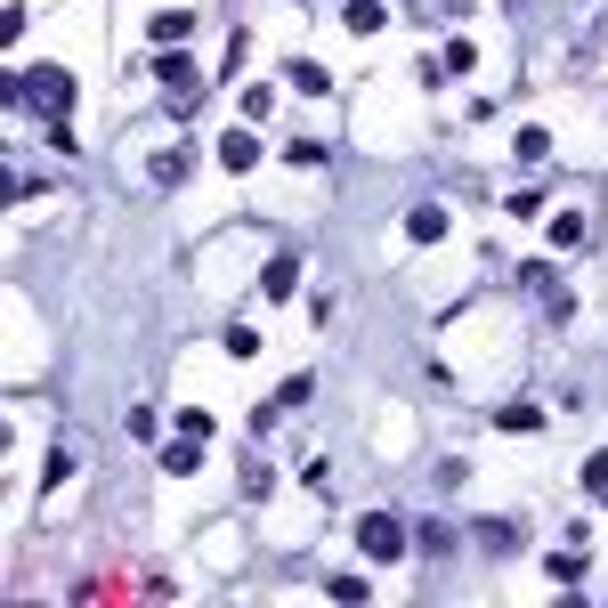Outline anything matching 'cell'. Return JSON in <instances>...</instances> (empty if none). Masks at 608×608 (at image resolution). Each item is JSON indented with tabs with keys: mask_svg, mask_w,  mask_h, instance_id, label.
<instances>
[{
	"mask_svg": "<svg viewBox=\"0 0 608 608\" xmlns=\"http://www.w3.org/2000/svg\"><path fill=\"white\" fill-rule=\"evenodd\" d=\"M495 423H503V430H511V438H528V430H543V406H528V397H519V406H503V414H495Z\"/></svg>",
	"mask_w": 608,
	"mask_h": 608,
	"instance_id": "13",
	"label": "cell"
},
{
	"mask_svg": "<svg viewBox=\"0 0 608 608\" xmlns=\"http://www.w3.org/2000/svg\"><path fill=\"white\" fill-rule=\"evenodd\" d=\"M155 81H162V106H171V114H187L203 98V66H195V57H179V49H162Z\"/></svg>",
	"mask_w": 608,
	"mask_h": 608,
	"instance_id": "2",
	"label": "cell"
},
{
	"mask_svg": "<svg viewBox=\"0 0 608 608\" xmlns=\"http://www.w3.org/2000/svg\"><path fill=\"white\" fill-rule=\"evenodd\" d=\"M187 33H195V9H155L146 16V41H155V49H179Z\"/></svg>",
	"mask_w": 608,
	"mask_h": 608,
	"instance_id": "4",
	"label": "cell"
},
{
	"mask_svg": "<svg viewBox=\"0 0 608 608\" xmlns=\"http://www.w3.org/2000/svg\"><path fill=\"white\" fill-rule=\"evenodd\" d=\"M511 9H528V0H511Z\"/></svg>",
	"mask_w": 608,
	"mask_h": 608,
	"instance_id": "23",
	"label": "cell"
},
{
	"mask_svg": "<svg viewBox=\"0 0 608 608\" xmlns=\"http://www.w3.org/2000/svg\"><path fill=\"white\" fill-rule=\"evenodd\" d=\"M511 155H519V162H543V155H552V138H543V131H519Z\"/></svg>",
	"mask_w": 608,
	"mask_h": 608,
	"instance_id": "20",
	"label": "cell"
},
{
	"mask_svg": "<svg viewBox=\"0 0 608 608\" xmlns=\"http://www.w3.org/2000/svg\"><path fill=\"white\" fill-rule=\"evenodd\" d=\"M284 162H292V171H317L325 146H317V138H292V146H284Z\"/></svg>",
	"mask_w": 608,
	"mask_h": 608,
	"instance_id": "18",
	"label": "cell"
},
{
	"mask_svg": "<svg viewBox=\"0 0 608 608\" xmlns=\"http://www.w3.org/2000/svg\"><path fill=\"white\" fill-rule=\"evenodd\" d=\"M438 66H447V74H471V66H478V49H471V41H447V57H438Z\"/></svg>",
	"mask_w": 608,
	"mask_h": 608,
	"instance_id": "21",
	"label": "cell"
},
{
	"mask_svg": "<svg viewBox=\"0 0 608 608\" xmlns=\"http://www.w3.org/2000/svg\"><path fill=\"white\" fill-rule=\"evenodd\" d=\"M9 98H16V106H33V114H49V122H66L74 114V74L66 66H25Z\"/></svg>",
	"mask_w": 608,
	"mask_h": 608,
	"instance_id": "1",
	"label": "cell"
},
{
	"mask_svg": "<svg viewBox=\"0 0 608 608\" xmlns=\"http://www.w3.org/2000/svg\"><path fill=\"white\" fill-rule=\"evenodd\" d=\"M251 162H260V138H251V122H236V131L219 138V171H236V179H244Z\"/></svg>",
	"mask_w": 608,
	"mask_h": 608,
	"instance_id": "5",
	"label": "cell"
},
{
	"mask_svg": "<svg viewBox=\"0 0 608 608\" xmlns=\"http://www.w3.org/2000/svg\"><path fill=\"white\" fill-rule=\"evenodd\" d=\"M358 552L373 560V568H390V560H406L414 543H406V528H397L390 511H365V519H358Z\"/></svg>",
	"mask_w": 608,
	"mask_h": 608,
	"instance_id": "3",
	"label": "cell"
},
{
	"mask_svg": "<svg viewBox=\"0 0 608 608\" xmlns=\"http://www.w3.org/2000/svg\"><path fill=\"white\" fill-rule=\"evenodd\" d=\"M227 358H236V365H251V358H260V333H251V325H227Z\"/></svg>",
	"mask_w": 608,
	"mask_h": 608,
	"instance_id": "15",
	"label": "cell"
},
{
	"mask_svg": "<svg viewBox=\"0 0 608 608\" xmlns=\"http://www.w3.org/2000/svg\"><path fill=\"white\" fill-rule=\"evenodd\" d=\"M414 552H430V560H447V552H454V528H438V519H430V528H414Z\"/></svg>",
	"mask_w": 608,
	"mask_h": 608,
	"instance_id": "17",
	"label": "cell"
},
{
	"mask_svg": "<svg viewBox=\"0 0 608 608\" xmlns=\"http://www.w3.org/2000/svg\"><path fill=\"white\" fill-rule=\"evenodd\" d=\"M543 576H552V584H584V552H576V543H568V552H552V560H543Z\"/></svg>",
	"mask_w": 608,
	"mask_h": 608,
	"instance_id": "14",
	"label": "cell"
},
{
	"mask_svg": "<svg viewBox=\"0 0 608 608\" xmlns=\"http://www.w3.org/2000/svg\"><path fill=\"white\" fill-rule=\"evenodd\" d=\"M292 284H301V260H292V251H277V260L260 268V292H268V301H292Z\"/></svg>",
	"mask_w": 608,
	"mask_h": 608,
	"instance_id": "7",
	"label": "cell"
},
{
	"mask_svg": "<svg viewBox=\"0 0 608 608\" xmlns=\"http://www.w3.org/2000/svg\"><path fill=\"white\" fill-rule=\"evenodd\" d=\"M478 543H487V552H511V543H519V519H478Z\"/></svg>",
	"mask_w": 608,
	"mask_h": 608,
	"instance_id": "16",
	"label": "cell"
},
{
	"mask_svg": "<svg viewBox=\"0 0 608 608\" xmlns=\"http://www.w3.org/2000/svg\"><path fill=\"white\" fill-rule=\"evenodd\" d=\"M162 471H171V478H195V471H203V438H187V430H179L171 447H162Z\"/></svg>",
	"mask_w": 608,
	"mask_h": 608,
	"instance_id": "8",
	"label": "cell"
},
{
	"mask_svg": "<svg viewBox=\"0 0 608 608\" xmlns=\"http://www.w3.org/2000/svg\"><path fill=\"white\" fill-rule=\"evenodd\" d=\"M341 25L373 41V33H382V25H390V9H382V0H349V9H341Z\"/></svg>",
	"mask_w": 608,
	"mask_h": 608,
	"instance_id": "12",
	"label": "cell"
},
{
	"mask_svg": "<svg viewBox=\"0 0 608 608\" xmlns=\"http://www.w3.org/2000/svg\"><path fill=\"white\" fill-rule=\"evenodd\" d=\"M447 236V203H414L406 212V244H438Z\"/></svg>",
	"mask_w": 608,
	"mask_h": 608,
	"instance_id": "6",
	"label": "cell"
},
{
	"mask_svg": "<svg viewBox=\"0 0 608 608\" xmlns=\"http://www.w3.org/2000/svg\"><path fill=\"white\" fill-rule=\"evenodd\" d=\"M584 244H593V219H584L576 203H568V212L552 219V251H584Z\"/></svg>",
	"mask_w": 608,
	"mask_h": 608,
	"instance_id": "9",
	"label": "cell"
},
{
	"mask_svg": "<svg viewBox=\"0 0 608 608\" xmlns=\"http://www.w3.org/2000/svg\"><path fill=\"white\" fill-rule=\"evenodd\" d=\"M187 171H195V155H187V146H162V155L146 162V179H155V187H179Z\"/></svg>",
	"mask_w": 608,
	"mask_h": 608,
	"instance_id": "11",
	"label": "cell"
},
{
	"mask_svg": "<svg viewBox=\"0 0 608 608\" xmlns=\"http://www.w3.org/2000/svg\"><path fill=\"white\" fill-rule=\"evenodd\" d=\"M308 397H317V373H292V382L277 390V406H308Z\"/></svg>",
	"mask_w": 608,
	"mask_h": 608,
	"instance_id": "19",
	"label": "cell"
},
{
	"mask_svg": "<svg viewBox=\"0 0 608 608\" xmlns=\"http://www.w3.org/2000/svg\"><path fill=\"white\" fill-rule=\"evenodd\" d=\"M584 487H593V495H608V447L593 454V463H584Z\"/></svg>",
	"mask_w": 608,
	"mask_h": 608,
	"instance_id": "22",
	"label": "cell"
},
{
	"mask_svg": "<svg viewBox=\"0 0 608 608\" xmlns=\"http://www.w3.org/2000/svg\"><path fill=\"white\" fill-rule=\"evenodd\" d=\"M284 90H308V98H325V90H333V74L317 66V57H292V66H284Z\"/></svg>",
	"mask_w": 608,
	"mask_h": 608,
	"instance_id": "10",
	"label": "cell"
}]
</instances>
